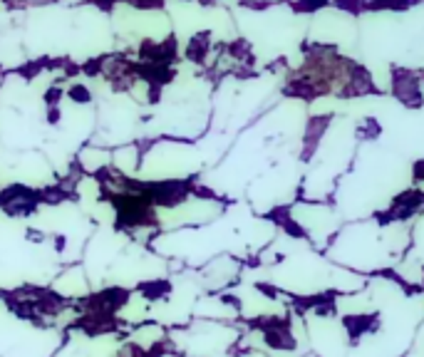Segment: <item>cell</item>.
I'll return each mask as SVG.
<instances>
[{"instance_id":"cell-3","label":"cell","mask_w":424,"mask_h":357,"mask_svg":"<svg viewBox=\"0 0 424 357\" xmlns=\"http://www.w3.org/2000/svg\"><path fill=\"white\" fill-rule=\"evenodd\" d=\"M328 6V0H303L301 6H298V10H315V8H323Z\"/></svg>"},{"instance_id":"cell-2","label":"cell","mask_w":424,"mask_h":357,"mask_svg":"<svg viewBox=\"0 0 424 357\" xmlns=\"http://www.w3.org/2000/svg\"><path fill=\"white\" fill-rule=\"evenodd\" d=\"M335 3L342 10H350V12H362L365 8H370V0H335Z\"/></svg>"},{"instance_id":"cell-1","label":"cell","mask_w":424,"mask_h":357,"mask_svg":"<svg viewBox=\"0 0 424 357\" xmlns=\"http://www.w3.org/2000/svg\"><path fill=\"white\" fill-rule=\"evenodd\" d=\"M395 95L400 97L405 104H412V107H417L419 100H422L419 82L409 75V72H395Z\"/></svg>"}]
</instances>
